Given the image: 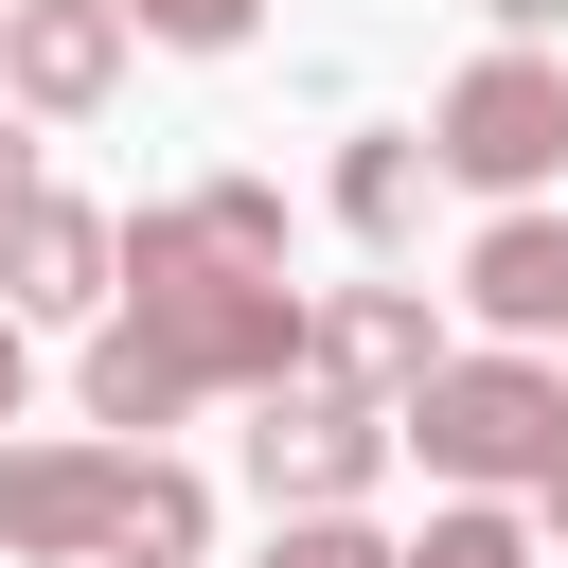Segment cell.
Listing matches in <instances>:
<instances>
[{"label": "cell", "instance_id": "cell-2", "mask_svg": "<svg viewBox=\"0 0 568 568\" xmlns=\"http://www.w3.org/2000/svg\"><path fill=\"white\" fill-rule=\"evenodd\" d=\"M408 462H426L444 497H532V479L568 462V355H532V337L444 355V373L408 390Z\"/></svg>", "mask_w": 568, "mask_h": 568}, {"label": "cell", "instance_id": "cell-16", "mask_svg": "<svg viewBox=\"0 0 568 568\" xmlns=\"http://www.w3.org/2000/svg\"><path fill=\"white\" fill-rule=\"evenodd\" d=\"M195 213H213V248H248V266H284V195H266V178H195Z\"/></svg>", "mask_w": 568, "mask_h": 568}, {"label": "cell", "instance_id": "cell-7", "mask_svg": "<svg viewBox=\"0 0 568 568\" xmlns=\"http://www.w3.org/2000/svg\"><path fill=\"white\" fill-rule=\"evenodd\" d=\"M462 320L568 355V213H550V195H497V213H479V248H462Z\"/></svg>", "mask_w": 568, "mask_h": 568}, {"label": "cell", "instance_id": "cell-15", "mask_svg": "<svg viewBox=\"0 0 568 568\" xmlns=\"http://www.w3.org/2000/svg\"><path fill=\"white\" fill-rule=\"evenodd\" d=\"M124 18H142V53H248L266 0H124Z\"/></svg>", "mask_w": 568, "mask_h": 568}, {"label": "cell", "instance_id": "cell-9", "mask_svg": "<svg viewBox=\"0 0 568 568\" xmlns=\"http://www.w3.org/2000/svg\"><path fill=\"white\" fill-rule=\"evenodd\" d=\"M0 302H18V320H106V302H124V213L36 195V213L0 231Z\"/></svg>", "mask_w": 568, "mask_h": 568}, {"label": "cell", "instance_id": "cell-18", "mask_svg": "<svg viewBox=\"0 0 568 568\" xmlns=\"http://www.w3.org/2000/svg\"><path fill=\"white\" fill-rule=\"evenodd\" d=\"M18 390H36V320L0 302V426H18Z\"/></svg>", "mask_w": 568, "mask_h": 568}, {"label": "cell", "instance_id": "cell-4", "mask_svg": "<svg viewBox=\"0 0 568 568\" xmlns=\"http://www.w3.org/2000/svg\"><path fill=\"white\" fill-rule=\"evenodd\" d=\"M426 142H444L462 195H550L568 178V71H550V36H497L479 71H444Z\"/></svg>", "mask_w": 568, "mask_h": 568}, {"label": "cell", "instance_id": "cell-12", "mask_svg": "<svg viewBox=\"0 0 568 568\" xmlns=\"http://www.w3.org/2000/svg\"><path fill=\"white\" fill-rule=\"evenodd\" d=\"M195 550H213V479L142 444V462H124V532H106V568H195Z\"/></svg>", "mask_w": 568, "mask_h": 568}, {"label": "cell", "instance_id": "cell-3", "mask_svg": "<svg viewBox=\"0 0 568 568\" xmlns=\"http://www.w3.org/2000/svg\"><path fill=\"white\" fill-rule=\"evenodd\" d=\"M390 462H408V408H373V390H337V373L248 390V497H266V515H373Z\"/></svg>", "mask_w": 568, "mask_h": 568}, {"label": "cell", "instance_id": "cell-14", "mask_svg": "<svg viewBox=\"0 0 568 568\" xmlns=\"http://www.w3.org/2000/svg\"><path fill=\"white\" fill-rule=\"evenodd\" d=\"M266 568H390L373 515H266Z\"/></svg>", "mask_w": 568, "mask_h": 568}, {"label": "cell", "instance_id": "cell-17", "mask_svg": "<svg viewBox=\"0 0 568 568\" xmlns=\"http://www.w3.org/2000/svg\"><path fill=\"white\" fill-rule=\"evenodd\" d=\"M36 195H53V178H36V106H0V231H18Z\"/></svg>", "mask_w": 568, "mask_h": 568}, {"label": "cell", "instance_id": "cell-6", "mask_svg": "<svg viewBox=\"0 0 568 568\" xmlns=\"http://www.w3.org/2000/svg\"><path fill=\"white\" fill-rule=\"evenodd\" d=\"M124 53H142L124 0H0V106H36V124H89L124 89Z\"/></svg>", "mask_w": 568, "mask_h": 568}, {"label": "cell", "instance_id": "cell-20", "mask_svg": "<svg viewBox=\"0 0 568 568\" xmlns=\"http://www.w3.org/2000/svg\"><path fill=\"white\" fill-rule=\"evenodd\" d=\"M479 18H497V36H568V0H479Z\"/></svg>", "mask_w": 568, "mask_h": 568}, {"label": "cell", "instance_id": "cell-13", "mask_svg": "<svg viewBox=\"0 0 568 568\" xmlns=\"http://www.w3.org/2000/svg\"><path fill=\"white\" fill-rule=\"evenodd\" d=\"M390 568H550V532H532L515 497H444V515H426Z\"/></svg>", "mask_w": 568, "mask_h": 568}, {"label": "cell", "instance_id": "cell-5", "mask_svg": "<svg viewBox=\"0 0 568 568\" xmlns=\"http://www.w3.org/2000/svg\"><path fill=\"white\" fill-rule=\"evenodd\" d=\"M124 426H89V444H0V568H106V532H124Z\"/></svg>", "mask_w": 568, "mask_h": 568}, {"label": "cell", "instance_id": "cell-1", "mask_svg": "<svg viewBox=\"0 0 568 568\" xmlns=\"http://www.w3.org/2000/svg\"><path fill=\"white\" fill-rule=\"evenodd\" d=\"M124 320H142L195 390H284V373H302V337H320V302H302L284 266L213 248V213H195V195L124 213Z\"/></svg>", "mask_w": 568, "mask_h": 568}, {"label": "cell", "instance_id": "cell-10", "mask_svg": "<svg viewBox=\"0 0 568 568\" xmlns=\"http://www.w3.org/2000/svg\"><path fill=\"white\" fill-rule=\"evenodd\" d=\"M426 178H444V142H426V124H355L320 195H337V231H355V248H408V231H426Z\"/></svg>", "mask_w": 568, "mask_h": 568}, {"label": "cell", "instance_id": "cell-11", "mask_svg": "<svg viewBox=\"0 0 568 568\" xmlns=\"http://www.w3.org/2000/svg\"><path fill=\"white\" fill-rule=\"evenodd\" d=\"M71 390H89V426H124V444H160L178 408H213V390H195V373H178V355H160V337L124 320V302L89 320V373H71Z\"/></svg>", "mask_w": 568, "mask_h": 568}, {"label": "cell", "instance_id": "cell-8", "mask_svg": "<svg viewBox=\"0 0 568 568\" xmlns=\"http://www.w3.org/2000/svg\"><path fill=\"white\" fill-rule=\"evenodd\" d=\"M302 373H337V390L408 408V390L444 373V320H426V284H320V337H302Z\"/></svg>", "mask_w": 568, "mask_h": 568}, {"label": "cell", "instance_id": "cell-19", "mask_svg": "<svg viewBox=\"0 0 568 568\" xmlns=\"http://www.w3.org/2000/svg\"><path fill=\"white\" fill-rule=\"evenodd\" d=\"M532 532H550V568H568V462H550V479H532Z\"/></svg>", "mask_w": 568, "mask_h": 568}]
</instances>
